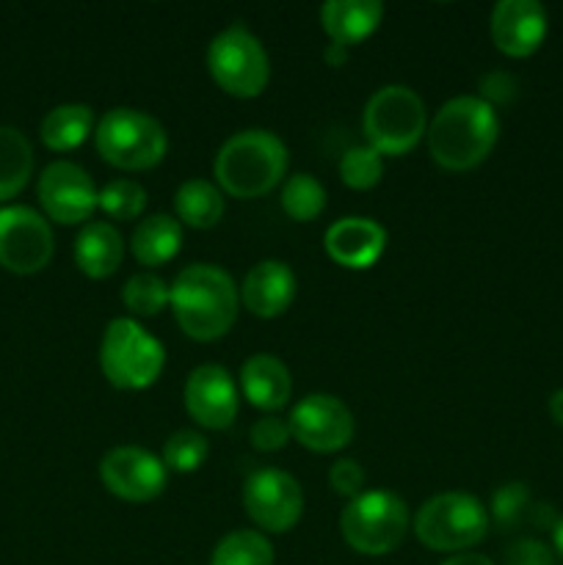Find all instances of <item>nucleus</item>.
I'll return each instance as SVG.
<instances>
[{"mask_svg":"<svg viewBox=\"0 0 563 565\" xmlns=\"http://www.w3.org/2000/svg\"><path fill=\"white\" fill-rule=\"evenodd\" d=\"M533 494H530L528 483L522 480H511L502 483L500 489L491 494L489 519L500 533H513L522 524H530V513H533Z\"/></svg>","mask_w":563,"mask_h":565,"instance_id":"obj_28","label":"nucleus"},{"mask_svg":"<svg viewBox=\"0 0 563 565\" xmlns=\"http://www.w3.org/2000/svg\"><path fill=\"white\" fill-rule=\"evenodd\" d=\"M55 235L47 218L25 204L0 207V265L17 276L39 274L50 265Z\"/></svg>","mask_w":563,"mask_h":565,"instance_id":"obj_10","label":"nucleus"},{"mask_svg":"<svg viewBox=\"0 0 563 565\" xmlns=\"http://www.w3.org/2000/svg\"><path fill=\"white\" fill-rule=\"evenodd\" d=\"M182 246V224L177 215L155 213L138 221L130 237V252L147 268H158V265L171 263Z\"/></svg>","mask_w":563,"mask_h":565,"instance_id":"obj_22","label":"nucleus"},{"mask_svg":"<svg viewBox=\"0 0 563 565\" xmlns=\"http://www.w3.org/2000/svg\"><path fill=\"white\" fill-rule=\"evenodd\" d=\"M491 42L511 58H528L546 36V11L539 0H500L491 11Z\"/></svg>","mask_w":563,"mask_h":565,"instance_id":"obj_16","label":"nucleus"},{"mask_svg":"<svg viewBox=\"0 0 563 565\" xmlns=\"http://www.w3.org/2000/svg\"><path fill=\"white\" fill-rule=\"evenodd\" d=\"M208 72L215 86L230 97L252 99L265 92L270 81V61L263 42L246 25L224 28L208 47Z\"/></svg>","mask_w":563,"mask_h":565,"instance_id":"obj_9","label":"nucleus"},{"mask_svg":"<svg viewBox=\"0 0 563 565\" xmlns=\"http://www.w3.org/2000/svg\"><path fill=\"white\" fill-rule=\"evenodd\" d=\"M188 417L208 430H226L237 417L241 397L230 370L221 364H199L182 390Z\"/></svg>","mask_w":563,"mask_h":565,"instance_id":"obj_15","label":"nucleus"},{"mask_svg":"<svg viewBox=\"0 0 563 565\" xmlns=\"http://www.w3.org/2000/svg\"><path fill=\"white\" fill-rule=\"evenodd\" d=\"M33 174V147L25 132L0 125V202L14 199Z\"/></svg>","mask_w":563,"mask_h":565,"instance_id":"obj_25","label":"nucleus"},{"mask_svg":"<svg viewBox=\"0 0 563 565\" xmlns=\"http://www.w3.org/2000/svg\"><path fill=\"white\" fill-rule=\"evenodd\" d=\"M97 207L108 215L110 221H136L147 210V191L136 180H110L108 185L99 188Z\"/></svg>","mask_w":563,"mask_h":565,"instance_id":"obj_30","label":"nucleus"},{"mask_svg":"<svg viewBox=\"0 0 563 565\" xmlns=\"http://www.w3.org/2000/svg\"><path fill=\"white\" fill-rule=\"evenodd\" d=\"M243 508L263 533H290L304 516V489L285 469H259L243 486Z\"/></svg>","mask_w":563,"mask_h":565,"instance_id":"obj_11","label":"nucleus"},{"mask_svg":"<svg viewBox=\"0 0 563 565\" xmlns=\"http://www.w3.org/2000/svg\"><path fill=\"white\" fill-rule=\"evenodd\" d=\"M94 143L99 158L114 169L147 171L166 158L169 136L149 114L136 108H114L94 127Z\"/></svg>","mask_w":563,"mask_h":565,"instance_id":"obj_7","label":"nucleus"},{"mask_svg":"<svg viewBox=\"0 0 563 565\" xmlns=\"http://www.w3.org/2000/svg\"><path fill=\"white\" fill-rule=\"evenodd\" d=\"M94 132V110L83 103L59 105L47 110L39 125L42 143L53 152H72Z\"/></svg>","mask_w":563,"mask_h":565,"instance_id":"obj_23","label":"nucleus"},{"mask_svg":"<svg viewBox=\"0 0 563 565\" xmlns=\"http://www.w3.org/2000/svg\"><path fill=\"white\" fill-rule=\"evenodd\" d=\"M248 439H252V447L259 452H279L285 450L290 436V425L287 419L276 417V414H268V417L257 419L248 430Z\"/></svg>","mask_w":563,"mask_h":565,"instance_id":"obj_33","label":"nucleus"},{"mask_svg":"<svg viewBox=\"0 0 563 565\" xmlns=\"http://www.w3.org/2000/svg\"><path fill=\"white\" fill-rule=\"evenodd\" d=\"M552 546H555L557 555L563 557V513H561V516H557L555 527H552Z\"/></svg>","mask_w":563,"mask_h":565,"instance_id":"obj_40","label":"nucleus"},{"mask_svg":"<svg viewBox=\"0 0 563 565\" xmlns=\"http://www.w3.org/2000/svg\"><path fill=\"white\" fill-rule=\"evenodd\" d=\"M489 508L464 491L431 497L414 516V535L434 552H469L489 533Z\"/></svg>","mask_w":563,"mask_h":565,"instance_id":"obj_5","label":"nucleus"},{"mask_svg":"<svg viewBox=\"0 0 563 565\" xmlns=\"http://www.w3.org/2000/svg\"><path fill=\"white\" fill-rule=\"evenodd\" d=\"M169 301L171 287L152 270H141V274L130 276L125 287H121V303L136 318H155V315H160L169 307Z\"/></svg>","mask_w":563,"mask_h":565,"instance_id":"obj_29","label":"nucleus"},{"mask_svg":"<svg viewBox=\"0 0 563 565\" xmlns=\"http://www.w3.org/2000/svg\"><path fill=\"white\" fill-rule=\"evenodd\" d=\"M99 480L114 497L125 502H152L169 483V469L160 456L136 445L114 447L99 461Z\"/></svg>","mask_w":563,"mask_h":565,"instance_id":"obj_12","label":"nucleus"},{"mask_svg":"<svg viewBox=\"0 0 563 565\" xmlns=\"http://www.w3.org/2000/svg\"><path fill=\"white\" fill-rule=\"evenodd\" d=\"M208 456H210V441L204 439L199 430L185 428V430H177V434H171L169 439H166L163 452H160V461L166 463L169 472L188 475L202 469V463L208 461Z\"/></svg>","mask_w":563,"mask_h":565,"instance_id":"obj_31","label":"nucleus"},{"mask_svg":"<svg viewBox=\"0 0 563 565\" xmlns=\"http://www.w3.org/2000/svg\"><path fill=\"white\" fill-rule=\"evenodd\" d=\"M166 351L138 320L114 318L99 342V370L116 390L141 392L160 379Z\"/></svg>","mask_w":563,"mask_h":565,"instance_id":"obj_4","label":"nucleus"},{"mask_svg":"<svg viewBox=\"0 0 563 565\" xmlns=\"http://www.w3.org/2000/svg\"><path fill=\"white\" fill-rule=\"evenodd\" d=\"M408 527H412L408 505L392 491H364L340 513L342 541L353 552L368 557L390 555L392 550H397Z\"/></svg>","mask_w":563,"mask_h":565,"instance_id":"obj_8","label":"nucleus"},{"mask_svg":"<svg viewBox=\"0 0 563 565\" xmlns=\"http://www.w3.org/2000/svg\"><path fill=\"white\" fill-rule=\"evenodd\" d=\"M125 259V237L108 221H88L75 237V265L88 279H108Z\"/></svg>","mask_w":563,"mask_h":565,"instance_id":"obj_21","label":"nucleus"},{"mask_svg":"<svg viewBox=\"0 0 563 565\" xmlns=\"http://www.w3.org/2000/svg\"><path fill=\"white\" fill-rule=\"evenodd\" d=\"M293 441L312 452H337L351 445L353 414L340 397L312 392L293 406L290 417Z\"/></svg>","mask_w":563,"mask_h":565,"instance_id":"obj_13","label":"nucleus"},{"mask_svg":"<svg viewBox=\"0 0 563 565\" xmlns=\"http://www.w3.org/2000/svg\"><path fill=\"white\" fill-rule=\"evenodd\" d=\"M329 483L340 497L357 500L364 494V469L353 458H337L329 469Z\"/></svg>","mask_w":563,"mask_h":565,"instance_id":"obj_34","label":"nucleus"},{"mask_svg":"<svg viewBox=\"0 0 563 565\" xmlns=\"http://www.w3.org/2000/svg\"><path fill=\"white\" fill-rule=\"evenodd\" d=\"M274 546L259 530H232L215 544L210 565H274Z\"/></svg>","mask_w":563,"mask_h":565,"instance_id":"obj_26","label":"nucleus"},{"mask_svg":"<svg viewBox=\"0 0 563 565\" xmlns=\"http://www.w3.org/2000/svg\"><path fill=\"white\" fill-rule=\"evenodd\" d=\"M215 185L235 199H257L274 191L287 171V147L276 132L252 127L226 138L215 154Z\"/></svg>","mask_w":563,"mask_h":565,"instance_id":"obj_3","label":"nucleus"},{"mask_svg":"<svg viewBox=\"0 0 563 565\" xmlns=\"http://www.w3.org/2000/svg\"><path fill=\"white\" fill-rule=\"evenodd\" d=\"M384 177V154L373 147H351L340 158V180L351 191H370Z\"/></svg>","mask_w":563,"mask_h":565,"instance_id":"obj_32","label":"nucleus"},{"mask_svg":"<svg viewBox=\"0 0 563 565\" xmlns=\"http://www.w3.org/2000/svg\"><path fill=\"white\" fill-rule=\"evenodd\" d=\"M323 58H326V64L340 66L342 61L348 58V47H342V44H329V47H326V53H323Z\"/></svg>","mask_w":563,"mask_h":565,"instance_id":"obj_39","label":"nucleus"},{"mask_svg":"<svg viewBox=\"0 0 563 565\" xmlns=\"http://www.w3.org/2000/svg\"><path fill=\"white\" fill-rule=\"evenodd\" d=\"M323 248L340 268L364 270L373 268L386 248V230L364 215H348L334 221L323 235Z\"/></svg>","mask_w":563,"mask_h":565,"instance_id":"obj_17","label":"nucleus"},{"mask_svg":"<svg viewBox=\"0 0 563 565\" xmlns=\"http://www.w3.org/2000/svg\"><path fill=\"white\" fill-rule=\"evenodd\" d=\"M550 417L563 428V390H555L550 395Z\"/></svg>","mask_w":563,"mask_h":565,"instance_id":"obj_38","label":"nucleus"},{"mask_svg":"<svg viewBox=\"0 0 563 565\" xmlns=\"http://www.w3.org/2000/svg\"><path fill=\"white\" fill-rule=\"evenodd\" d=\"M506 565H555V555L544 541L519 539L506 550Z\"/></svg>","mask_w":563,"mask_h":565,"instance_id":"obj_35","label":"nucleus"},{"mask_svg":"<svg viewBox=\"0 0 563 565\" xmlns=\"http://www.w3.org/2000/svg\"><path fill=\"white\" fill-rule=\"evenodd\" d=\"M169 303L182 334L196 342H213L235 326L241 292L224 268L196 263L174 276Z\"/></svg>","mask_w":563,"mask_h":565,"instance_id":"obj_2","label":"nucleus"},{"mask_svg":"<svg viewBox=\"0 0 563 565\" xmlns=\"http://www.w3.org/2000/svg\"><path fill=\"white\" fill-rule=\"evenodd\" d=\"M484 103H489L491 108L495 105H508L513 97H517V81H513L508 72H491L480 81V94H478Z\"/></svg>","mask_w":563,"mask_h":565,"instance_id":"obj_36","label":"nucleus"},{"mask_svg":"<svg viewBox=\"0 0 563 565\" xmlns=\"http://www.w3.org/2000/svg\"><path fill=\"white\" fill-rule=\"evenodd\" d=\"M282 210L287 218L309 224L326 210V188L312 174H293L282 185Z\"/></svg>","mask_w":563,"mask_h":565,"instance_id":"obj_27","label":"nucleus"},{"mask_svg":"<svg viewBox=\"0 0 563 565\" xmlns=\"http://www.w3.org/2000/svg\"><path fill=\"white\" fill-rule=\"evenodd\" d=\"M296 274L282 259H263L246 274L241 285L243 309L254 318H279L296 301Z\"/></svg>","mask_w":563,"mask_h":565,"instance_id":"obj_18","label":"nucleus"},{"mask_svg":"<svg viewBox=\"0 0 563 565\" xmlns=\"http://www.w3.org/2000/svg\"><path fill=\"white\" fill-rule=\"evenodd\" d=\"M425 130H428V110L414 88L392 83L379 88L364 105L362 132L368 147H373L375 152L401 158L417 147Z\"/></svg>","mask_w":563,"mask_h":565,"instance_id":"obj_6","label":"nucleus"},{"mask_svg":"<svg viewBox=\"0 0 563 565\" xmlns=\"http://www.w3.org/2000/svg\"><path fill=\"white\" fill-rule=\"evenodd\" d=\"M36 193L44 215L64 226H75L92 218L99 196L92 174L72 160L50 163L39 177Z\"/></svg>","mask_w":563,"mask_h":565,"instance_id":"obj_14","label":"nucleus"},{"mask_svg":"<svg viewBox=\"0 0 563 565\" xmlns=\"http://www.w3.org/2000/svg\"><path fill=\"white\" fill-rule=\"evenodd\" d=\"M177 221L191 230H213L224 215V193L210 180H185L174 193Z\"/></svg>","mask_w":563,"mask_h":565,"instance_id":"obj_24","label":"nucleus"},{"mask_svg":"<svg viewBox=\"0 0 563 565\" xmlns=\"http://www.w3.org/2000/svg\"><path fill=\"white\" fill-rule=\"evenodd\" d=\"M442 565H495L486 555H478V552H458V555H450Z\"/></svg>","mask_w":563,"mask_h":565,"instance_id":"obj_37","label":"nucleus"},{"mask_svg":"<svg viewBox=\"0 0 563 565\" xmlns=\"http://www.w3.org/2000/svg\"><path fill=\"white\" fill-rule=\"evenodd\" d=\"M384 20V6L379 0H329L320 6V28L331 44H351L364 42L370 33Z\"/></svg>","mask_w":563,"mask_h":565,"instance_id":"obj_20","label":"nucleus"},{"mask_svg":"<svg viewBox=\"0 0 563 565\" xmlns=\"http://www.w3.org/2000/svg\"><path fill=\"white\" fill-rule=\"evenodd\" d=\"M241 395L259 412H279L293 395L290 370L270 353H254L241 367Z\"/></svg>","mask_w":563,"mask_h":565,"instance_id":"obj_19","label":"nucleus"},{"mask_svg":"<svg viewBox=\"0 0 563 565\" xmlns=\"http://www.w3.org/2000/svg\"><path fill=\"white\" fill-rule=\"evenodd\" d=\"M428 152L447 171H469L484 163L500 138L497 108L475 94L453 97L428 121Z\"/></svg>","mask_w":563,"mask_h":565,"instance_id":"obj_1","label":"nucleus"}]
</instances>
